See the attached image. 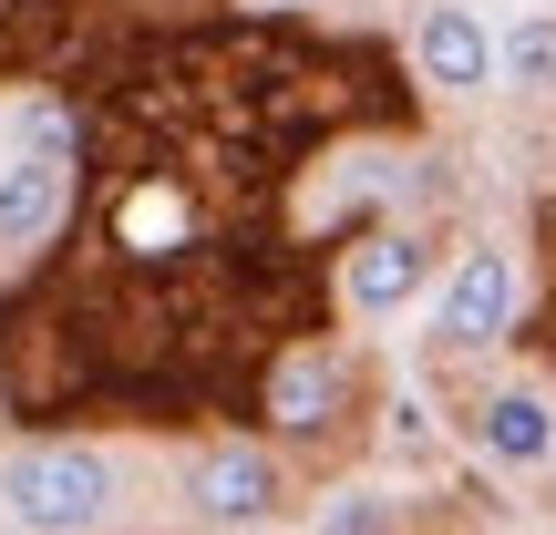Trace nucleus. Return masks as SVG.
<instances>
[{"instance_id": "1a4fd4ad", "label": "nucleus", "mask_w": 556, "mask_h": 535, "mask_svg": "<svg viewBox=\"0 0 556 535\" xmlns=\"http://www.w3.org/2000/svg\"><path fill=\"white\" fill-rule=\"evenodd\" d=\"M495 82H516V93H556V21H526L516 41H495Z\"/></svg>"}, {"instance_id": "7ed1b4c3", "label": "nucleus", "mask_w": 556, "mask_h": 535, "mask_svg": "<svg viewBox=\"0 0 556 535\" xmlns=\"http://www.w3.org/2000/svg\"><path fill=\"white\" fill-rule=\"evenodd\" d=\"M505 319H516V258L505 247H464L454 278L433 289V340L484 351V340H505Z\"/></svg>"}, {"instance_id": "f03ea898", "label": "nucleus", "mask_w": 556, "mask_h": 535, "mask_svg": "<svg viewBox=\"0 0 556 535\" xmlns=\"http://www.w3.org/2000/svg\"><path fill=\"white\" fill-rule=\"evenodd\" d=\"M186 515L197 525H268L278 515V454L268 443H206L186 463Z\"/></svg>"}, {"instance_id": "f257e3e1", "label": "nucleus", "mask_w": 556, "mask_h": 535, "mask_svg": "<svg viewBox=\"0 0 556 535\" xmlns=\"http://www.w3.org/2000/svg\"><path fill=\"white\" fill-rule=\"evenodd\" d=\"M0 515L31 525V535H83L114 515V463L93 443H21L0 463Z\"/></svg>"}, {"instance_id": "6e6552de", "label": "nucleus", "mask_w": 556, "mask_h": 535, "mask_svg": "<svg viewBox=\"0 0 556 535\" xmlns=\"http://www.w3.org/2000/svg\"><path fill=\"white\" fill-rule=\"evenodd\" d=\"M475 443H484L495 463H546V454H556V402L526 392V381H516V392H484V402H475Z\"/></svg>"}, {"instance_id": "9d476101", "label": "nucleus", "mask_w": 556, "mask_h": 535, "mask_svg": "<svg viewBox=\"0 0 556 535\" xmlns=\"http://www.w3.org/2000/svg\"><path fill=\"white\" fill-rule=\"evenodd\" d=\"M330 525H351V535H361V525H402V505H371V495H340V505H330Z\"/></svg>"}, {"instance_id": "423d86ee", "label": "nucleus", "mask_w": 556, "mask_h": 535, "mask_svg": "<svg viewBox=\"0 0 556 535\" xmlns=\"http://www.w3.org/2000/svg\"><path fill=\"white\" fill-rule=\"evenodd\" d=\"M413 62H422V82H443V93H484V82H495V31H484L464 0H433L422 31H413Z\"/></svg>"}, {"instance_id": "0eeeda50", "label": "nucleus", "mask_w": 556, "mask_h": 535, "mask_svg": "<svg viewBox=\"0 0 556 535\" xmlns=\"http://www.w3.org/2000/svg\"><path fill=\"white\" fill-rule=\"evenodd\" d=\"M340 360L319 351V340H299V351H278V371H268V412H278V433H319V422L340 412Z\"/></svg>"}, {"instance_id": "39448f33", "label": "nucleus", "mask_w": 556, "mask_h": 535, "mask_svg": "<svg viewBox=\"0 0 556 535\" xmlns=\"http://www.w3.org/2000/svg\"><path fill=\"white\" fill-rule=\"evenodd\" d=\"M62 217H73V165H62L52 144L0 165V247H41Z\"/></svg>"}, {"instance_id": "20e7f679", "label": "nucleus", "mask_w": 556, "mask_h": 535, "mask_svg": "<svg viewBox=\"0 0 556 535\" xmlns=\"http://www.w3.org/2000/svg\"><path fill=\"white\" fill-rule=\"evenodd\" d=\"M433 289V247L413 238V227H371V238L340 258V298H351L361 319H392V309H413V298Z\"/></svg>"}]
</instances>
